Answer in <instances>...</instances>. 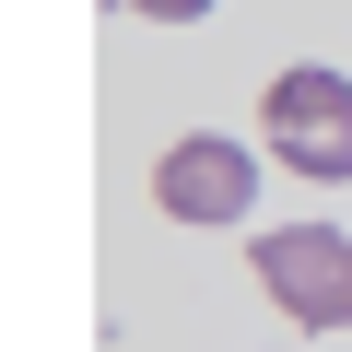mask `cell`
Instances as JSON below:
<instances>
[{"instance_id": "1", "label": "cell", "mask_w": 352, "mask_h": 352, "mask_svg": "<svg viewBox=\"0 0 352 352\" xmlns=\"http://www.w3.org/2000/svg\"><path fill=\"white\" fill-rule=\"evenodd\" d=\"M258 129H270V153H282L294 176L340 188V176H352V71H317V59H294V71L270 82Z\"/></svg>"}, {"instance_id": "2", "label": "cell", "mask_w": 352, "mask_h": 352, "mask_svg": "<svg viewBox=\"0 0 352 352\" xmlns=\"http://www.w3.org/2000/svg\"><path fill=\"white\" fill-rule=\"evenodd\" d=\"M247 258H258V294L294 329H352V235L340 223H270Z\"/></svg>"}, {"instance_id": "3", "label": "cell", "mask_w": 352, "mask_h": 352, "mask_svg": "<svg viewBox=\"0 0 352 352\" xmlns=\"http://www.w3.org/2000/svg\"><path fill=\"white\" fill-rule=\"evenodd\" d=\"M153 200H164V223H247L258 212V153L223 141V129H188L153 164Z\"/></svg>"}, {"instance_id": "4", "label": "cell", "mask_w": 352, "mask_h": 352, "mask_svg": "<svg viewBox=\"0 0 352 352\" xmlns=\"http://www.w3.org/2000/svg\"><path fill=\"white\" fill-rule=\"evenodd\" d=\"M118 12H141V24H200L212 0H118Z\"/></svg>"}]
</instances>
